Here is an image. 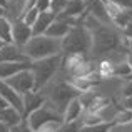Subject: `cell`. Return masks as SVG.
I'll return each mask as SVG.
<instances>
[{"instance_id": "32", "label": "cell", "mask_w": 132, "mask_h": 132, "mask_svg": "<svg viewBox=\"0 0 132 132\" xmlns=\"http://www.w3.org/2000/svg\"><path fill=\"white\" fill-rule=\"evenodd\" d=\"M126 62H127V65H129V67L132 69V52H129V54H127V57H126Z\"/></svg>"}, {"instance_id": "6", "label": "cell", "mask_w": 132, "mask_h": 132, "mask_svg": "<svg viewBox=\"0 0 132 132\" xmlns=\"http://www.w3.org/2000/svg\"><path fill=\"white\" fill-rule=\"evenodd\" d=\"M27 122V126L32 130H39L40 127L47 126V124H60L62 122V114L57 112L54 107H50L47 102L44 105H40L37 110H34L32 114L23 119Z\"/></svg>"}, {"instance_id": "10", "label": "cell", "mask_w": 132, "mask_h": 132, "mask_svg": "<svg viewBox=\"0 0 132 132\" xmlns=\"http://www.w3.org/2000/svg\"><path fill=\"white\" fill-rule=\"evenodd\" d=\"M32 65V60H23V62H2L0 64V80L13 77L15 74L22 70H27Z\"/></svg>"}, {"instance_id": "24", "label": "cell", "mask_w": 132, "mask_h": 132, "mask_svg": "<svg viewBox=\"0 0 132 132\" xmlns=\"http://www.w3.org/2000/svg\"><path fill=\"white\" fill-rule=\"evenodd\" d=\"M35 7L39 12H48L50 10V0H35Z\"/></svg>"}, {"instance_id": "3", "label": "cell", "mask_w": 132, "mask_h": 132, "mask_svg": "<svg viewBox=\"0 0 132 132\" xmlns=\"http://www.w3.org/2000/svg\"><path fill=\"white\" fill-rule=\"evenodd\" d=\"M92 48V37L85 25L77 23L72 25L69 34L62 39V52H67L72 55H82L87 54Z\"/></svg>"}, {"instance_id": "28", "label": "cell", "mask_w": 132, "mask_h": 132, "mask_svg": "<svg viewBox=\"0 0 132 132\" xmlns=\"http://www.w3.org/2000/svg\"><path fill=\"white\" fill-rule=\"evenodd\" d=\"M122 109L130 110V112H132V97H124V100H122Z\"/></svg>"}, {"instance_id": "14", "label": "cell", "mask_w": 132, "mask_h": 132, "mask_svg": "<svg viewBox=\"0 0 132 132\" xmlns=\"http://www.w3.org/2000/svg\"><path fill=\"white\" fill-rule=\"evenodd\" d=\"M84 112V105H82L80 99L75 97L65 105L64 112H62V122H72V120H79Z\"/></svg>"}, {"instance_id": "34", "label": "cell", "mask_w": 132, "mask_h": 132, "mask_svg": "<svg viewBox=\"0 0 132 132\" xmlns=\"http://www.w3.org/2000/svg\"><path fill=\"white\" fill-rule=\"evenodd\" d=\"M3 15H7V10L3 7H0V17H3Z\"/></svg>"}, {"instance_id": "19", "label": "cell", "mask_w": 132, "mask_h": 132, "mask_svg": "<svg viewBox=\"0 0 132 132\" xmlns=\"http://www.w3.org/2000/svg\"><path fill=\"white\" fill-rule=\"evenodd\" d=\"M80 129H82V122L79 119V120H72V122H60L55 132H80Z\"/></svg>"}, {"instance_id": "7", "label": "cell", "mask_w": 132, "mask_h": 132, "mask_svg": "<svg viewBox=\"0 0 132 132\" xmlns=\"http://www.w3.org/2000/svg\"><path fill=\"white\" fill-rule=\"evenodd\" d=\"M3 82H7L19 95H25V94L35 90V79H34V74H32L30 69L19 72V74H15L13 77L7 79V80H3Z\"/></svg>"}, {"instance_id": "2", "label": "cell", "mask_w": 132, "mask_h": 132, "mask_svg": "<svg viewBox=\"0 0 132 132\" xmlns=\"http://www.w3.org/2000/svg\"><path fill=\"white\" fill-rule=\"evenodd\" d=\"M25 57L29 60H40L45 57H52V55L62 54V40L54 39L48 35H34L29 40V44L22 48Z\"/></svg>"}, {"instance_id": "30", "label": "cell", "mask_w": 132, "mask_h": 132, "mask_svg": "<svg viewBox=\"0 0 132 132\" xmlns=\"http://www.w3.org/2000/svg\"><path fill=\"white\" fill-rule=\"evenodd\" d=\"M9 107V102H7L5 99H3L2 95H0V110H3V109H7Z\"/></svg>"}, {"instance_id": "9", "label": "cell", "mask_w": 132, "mask_h": 132, "mask_svg": "<svg viewBox=\"0 0 132 132\" xmlns=\"http://www.w3.org/2000/svg\"><path fill=\"white\" fill-rule=\"evenodd\" d=\"M45 104V94L42 92H37V90H34V92H29L25 94V95H22V117L25 119L29 114H32L34 110H37L40 105H44Z\"/></svg>"}, {"instance_id": "16", "label": "cell", "mask_w": 132, "mask_h": 132, "mask_svg": "<svg viewBox=\"0 0 132 132\" xmlns=\"http://www.w3.org/2000/svg\"><path fill=\"white\" fill-rule=\"evenodd\" d=\"M54 20H55V15L52 12H40L39 17H37V20H35V23L32 25L34 35H44Z\"/></svg>"}, {"instance_id": "13", "label": "cell", "mask_w": 132, "mask_h": 132, "mask_svg": "<svg viewBox=\"0 0 132 132\" xmlns=\"http://www.w3.org/2000/svg\"><path fill=\"white\" fill-rule=\"evenodd\" d=\"M70 27H72V23L69 22V20L60 19V17H55V20L50 23V27L47 29L45 35L54 37V39H60V40H62V39H64V37L69 34Z\"/></svg>"}, {"instance_id": "11", "label": "cell", "mask_w": 132, "mask_h": 132, "mask_svg": "<svg viewBox=\"0 0 132 132\" xmlns=\"http://www.w3.org/2000/svg\"><path fill=\"white\" fill-rule=\"evenodd\" d=\"M0 95L9 102L10 107L17 109L20 114H22V109H23V105H22V95H19L15 90L10 87L7 82H3V80H0Z\"/></svg>"}, {"instance_id": "21", "label": "cell", "mask_w": 132, "mask_h": 132, "mask_svg": "<svg viewBox=\"0 0 132 132\" xmlns=\"http://www.w3.org/2000/svg\"><path fill=\"white\" fill-rule=\"evenodd\" d=\"M39 13H40L39 10H37L35 7H32V9H29V10H27V12H23V13H22V17H20V19H22L23 22L27 23V25H30V27H32L34 23H35L37 17H39Z\"/></svg>"}, {"instance_id": "23", "label": "cell", "mask_w": 132, "mask_h": 132, "mask_svg": "<svg viewBox=\"0 0 132 132\" xmlns=\"http://www.w3.org/2000/svg\"><path fill=\"white\" fill-rule=\"evenodd\" d=\"M107 2L117 5L119 9H122V10H132V0H107Z\"/></svg>"}, {"instance_id": "15", "label": "cell", "mask_w": 132, "mask_h": 132, "mask_svg": "<svg viewBox=\"0 0 132 132\" xmlns=\"http://www.w3.org/2000/svg\"><path fill=\"white\" fill-rule=\"evenodd\" d=\"M0 122H3L7 127H10V129H15L17 126H20V124L23 122V117L17 109H13V107L9 105L7 109L0 110Z\"/></svg>"}, {"instance_id": "26", "label": "cell", "mask_w": 132, "mask_h": 132, "mask_svg": "<svg viewBox=\"0 0 132 132\" xmlns=\"http://www.w3.org/2000/svg\"><path fill=\"white\" fill-rule=\"evenodd\" d=\"M57 126H59V124H47V126L40 127V129L35 130V132H55V130H57Z\"/></svg>"}, {"instance_id": "33", "label": "cell", "mask_w": 132, "mask_h": 132, "mask_svg": "<svg viewBox=\"0 0 132 132\" xmlns=\"http://www.w3.org/2000/svg\"><path fill=\"white\" fill-rule=\"evenodd\" d=\"M0 7H3V9H9V2H7V0H0Z\"/></svg>"}, {"instance_id": "4", "label": "cell", "mask_w": 132, "mask_h": 132, "mask_svg": "<svg viewBox=\"0 0 132 132\" xmlns=\"http://www.w3.org/2000/svg\"><path fill=\"white\" fill-rule=\"evenodd\" d=\"M62 65V54L52 55V57H45L40 60H34L30 65V70L35 79V90L40 92L50 84L52 77L57 74V70Z\"/></svg>"}, {"instance_id": "22", "label": "cell", "mask_w": 132, "mask_h": 132, "mask_svg": "<svg viewBox=\"0 0 132 132\" xmlns=\"http://www.w3.org/2000/svg\"><path fill=\"white\" fill-rule=\"evenodd\" d=\"M67 2L69 0H50V10L48 12H52L55 17L60 15L65 10V7H67Z\"/></svg>"}, {"instance_id": "20", "label": "cell", "mask_w": 132, "mask_h": 132, "mask_svg": "<svg viewBox=\"0 0 132 132\" xmlns=\"http://www.w3.org/2000/svg\"><path fill=\"white\" fill-rule=\"evenodd\" d=\"M114 122H100V124H94V126H82L80 132H109L112 129Z\"/></svg>"}, {"instance_id": "27", "label": "cell", "mask_w": 132, "mask_h": 132, "mask_svg": "<svg viewBox=\"0 0 132 132\" xmlns=\"http://www.w3.org/2000/svg\"><path fill=\"white\" fill-rule=\"evenodd\" d=\"M122 95H124V97H132V80H130V82H127V84L124 85V89H122Z\"/></svg>"}, {"instance_id": "25", "label": "cell", "mask_w": 132, "mask_h": 132, "mask_svg": "<svg viewBox=\"0 0 132 132\" xmlns=\"http://www.w3.org/2000/svg\"><path fill=\"white\" fill-rule=\"evenodd\" d=\"M12 132H35V130H32L29 126H27V122L23 120V122L20 124V126H17L15 129H12Z\"/></svg>"}, {"instance_id": "29", "label": "cell", "mask_w": 132, "mask_h": 132, "mask_svg": "<svg viewBox=\"0 0 132 132\" xmlns=\"http://www.w3.org/2000/svg\"><path fill=\"white\" fill-rule=\"evenodd\" d=\"M122 34L127 37V39H130V40H132V22H129V23H127V25L122 29Z\"/></svg>"}, {"instance_id": "1", "label": "cell", "mask_w": 132, "mask_h": 132, "mask_svg": "<svg viewBox=\"0 0 132 132\" xmlns=\"http://www.w3.org/2000/svg\"><path fill=\"white\" fill-rule=\"evenodd\" d=\"M90 20L95 25V27L85 25L90 32V37H92V48H90V52L100 55V54H107V52L116 50L119 47V35H117V32L112 30L109 25H105V23H100L97 20H94L92 17H90Z\"/></svg>"}, {"instance_id": "31", "label": "cell", "mask_w": 132, "mask_h": 132, "mask_svg": "<svg viewBox=\"0 0 132 132\" xmlns=\"http://www.w3.org/2000/svg\"><path fill=\"white\" fill-rule=\"evenodd\" d=\"M0 132H12V129H10V127H7L3 122H0Z\"/></svg>"}, {"instance_id": "17", "label": "cell", "mask_w": 132, "mask_h": 132, "mask_svg": "<svg viewBox=\"0 0 132 132\" xmlns=\"http://www.w3.org/2000/svg\"><path fill=\"white\" fill-rule=\"evenodd\" d=\"M0 42L5 44V45L13 44V40H12V20L7 15L0 17Z\"/></svg>"}, {"instance_id": "18", "label": "cell", "mask_w": 132, "mask_h": 132, "mask_svg": "<svg viewBox=\"0 0 132 132\" xmlns=\"http://www.w3.org/2000/svg\"><path fill=\"white\" fill-rule=\"evenodd\" d=\"M132 69L127 65V62H119V64H110V77H130Z\"/></svg>"}, {"instance_id": "12", "label": "cell", "mask_w": 132, "mask_h": 132, "mask_svg": "<svg viewBox=\"0 0 132 132\" xmlns=\"http://www.w3.org/2000/svg\"><path fill=\"white\" fill-rule=\"evenodd\" d=\"M23 60H29V59L25 57L22 48L15 47L13 44L0 47V64L2 62H23Z\"/></svg>"}, {"instance_id": "8", "label": "cell", "mask_w": 132, "mask_h": 132, "mask_svg": "<svg viewBox=\"0 0 132 132\" xmlns=\"http://www.w3.org/2000/svg\"><path fill=\"white\" fill-rule=\"evenodd\" d=\"M34 37V32H32V27L27 25L22 19H17L12 22V40H13V45L19 48H23L29 40Z\"/></svg>"}, {"instance_id": "5", "label": "cell", "mask_w": 132, "mask_h": 132, "mask_svg": "<svg viewBox=\"0 0 132 132\" xmlns=\"http://www.w3.org/2000/svg\"><path fill=\"white\" fill-rule=\"evenodd\" d=\"M79 95H80V92L72 84L60 82V84H55L54 87L50 89V92L45 95V102L50 107H54L57 112L62 114L64 109H65V105H67L72 99H75V97H79Z\"/></svg>"}]
</instances>
